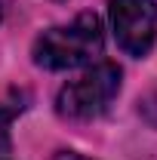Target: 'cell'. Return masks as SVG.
Here are the masks:
<instances>
[{
    "mask_svg": "<svg viewBox=\"0 0 157 160\" xmlns=\"http://www.w3.org/2000/svg\"><path fill=\"white\" fill-rule=\"evenodd\" d=\"M102 22L96 12H83L71 25H59L43 31L34 43V62L49 71H71L80 65H89L102 52Z\"/></svg>",
    "mask_w": 157,
    "mask_h": 160,
    "instance_id": "1",
    "label": "cell"
},
{
    "mask_svg": "<svg viewBox=\"0 0 157 160\" xmlns=\"http://www.w3.org/2000/svg\"><path fill=\"white\" fill-rule=\"evenodd\" d=\"M120 89V68L111 62L93 65L77 80L65 83L56 99V111L68 120H93L114 102Z\"/></svg>",
    "mask_w": 157,
    "mask_h": 160,
    "instance_id": "2",
    "label": "cell"
},
{
    "mask_svg": "<svg viewBox=\"0 0 157 160\" xmlns=\"http://www.w3.org/2000/svg\"><path fill=\"white\" fill-rule=\"evenodd\" d=\"M111 28L123 52L145 56L157 40V3L154 0H111Z\"/></svg>",
    "mask_w": 157,
    "mask_h": 160,
    "instance_id": "3",
    "label": "cell"
},
{
    "mask_svg": "<svg viewBox=\"0 0 157 160\" xmlns=\"http://www.w3.org/2000/svg\"><path fill=\"white\" fill-rule=\"evenodd\" d=\"M22 111L19 102H0V154L3 151H9V129H13V120H16V114Z\"/></svg>",
    "mask_w": 157,
    "mask_h": 160,
    "instance_id": "4",
    "label": "cell"
},
{
    "mask_svg": "<svg viewBox=\"0 0 157 160\" xmlns=\"http://www.w3.org/2000/svg\"><path fill=\"white\" fill-rule=\"evenodd\" d=\"M56 160H86V157H80V154H74V151H62Z\"/></svg>",
    "mask_w": 157,
    "mask_h": 160,
    "instance_id": "5",
    "label": "cell"
}]
</instances>
